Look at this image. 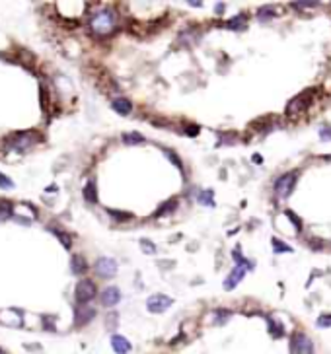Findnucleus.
I'll list each match as a JSON object with an SVG mask.
<instances>
[{
    "label": "nucleus",
    "instance_id": "f257e3e1",
    "mask_svg": "<svg viewBox=\"0 0 331 354\" xmlns=\"http://www.w3.org/2000/svg\"><path fill=\"white\" fill-rule=\"evenodd\" d=\"M88 25H90L94 35L107 37L119 27V16H117V12L113 8H100V10H94V14L90 16Z\"/></svg>",
    "mask_w": 331,
    "mask_h": 354
},
{
    "label": "nucleus",
    "instance_id": "f03ea898",
    "mask_svg": "<svg viewBox=\"0 0 331 354\" xmlns=\"http://www.w3.org/2000/svg\"><path fill=\"white\" fill-rule=\"evenodd\" d=\"M37 140H41V138L35 135V131L14 133V135H10V137L4 140V146H6V150H27V148H31Z\"/></svg>",
    "mask_w": 331,
    "mask_h": 354
},
{
    "label": "nucleus",
    "instance_id": "7ed1b4c3",
    "mask_svg": "<svg viewBox=\"0 0 331 354\" xmlns=\"http://www.w3.org/2000/svg\"><path fill=\"white\" fill-rule=\"evenodd\" d=\"M296 177H298V172H289L275 181V193L279 198H287L292 193V189L296 185Z\"/></svg>",
    "mask_w": 331,
    "mask_h": 354
},
{
    "label": "nucleus",
    "instance_id": "20e7f679",
    "mask_svg": "<svg viewBox=\"0 0 331 354\" xmlns=\"http://www.w3.org/2000/svg\"><path fill=\"white\" fill-rule=\"evenodd\" d=\"M312 96H314V90H308V92H302V94H298L296 98H292L290 103L287 105V115L294 117V115L302 113V111L312 103Z\"/></svg>",
    "mask_w": 331,
    "mask_h": 354
},
{
    "label": "nucleus",
    "instance_id": "39448f33",
    "mask_svg": "<svg viewBox=\"0 0 331 354\" xmlns=\"http://www.w3.org/2000/svg\"><path fill=\"white\" fill-rule=\"evenodd\" d=\"M96 294H98V286H96L90 278H84V280H80V282L76 284L74 296H76V302H78V304H88L90 300L96 298Z\"/></svg>",
    "mask_w": 331,
    "mask_h": 354
},
{
    "label": "nucleus",
    "instance_id": "423d86ee",
    "mask_svg": "<svg viewBox=\"0 0 331 354\" xmlns=\"http://www.w3.org/2000/svg\"><path fill=\"white\" fill-rule=\"evenodd\" d=\"M290 354H314L312 339L304 333H294L290 339Z\"/></svg>",
    "mask_w": 331,
    "mask_h": 354
},
{
    "label": "nucleus",
    "instance_id": "0eeeda50",
    "mask_svg": "<svg viewBox=\"0 0 331 354\" xmlns=\"http://www.w3.org/2000/svg\"><path fill=\"white\" fill-rule=\"evenodd\" d=\"M96 269V275L102 276V278H109V276H115L117 275V261L111 259V257H100L94 265Z\"/></svg>",
    "mask_w": 331,
    "mask_h": 354
},
{
    "label": "nucleus",
    "instance_id": "6e6552de",
    "mask_svg": "<svg viewBox=\"0 0 331 354\" xmlns=\"http://www.w3.org/2000/svg\"><path fill=\"white\" fill-rule=\"evenodd\" d=\"M173 304V300L166 294H152L148 300H146V308L150 314H164L166 310Z\"/></svg>",
    "mask_w": 331,
    "mask_h": 354
},
{
    "label": "nucleus",
    "instance_id": "1a4fd4ad",
    "mask_svg": "<svg viewBox=\"0 0 331 354\" xmlns=\"http://www.w3.org/2000/svg\"><path fill=\"white\" fill-rule=\"evenodd\" d=\"M253 267V263H246V265H236L234 269H232V273L226 276V280H224V288L226 290H234L238 284H240V280L246 276V273H248V269H251Z\"/></svg>",
    "mask_w": 331,
    "mask_h": 354
},
{
    "label": "nucleus",
    "instance_id": "9d476101",
    "mask_svg": "<svg viewBox=\"0 0 331 354\" xmlns=\"http://www.w3.org/2000/svg\"><path fill=\"white\" fill-rule=\"evenodd\" d=\"M74 317H76V325H86L96 317V310L92 306H88V304H78Z\"/></svg>",
    "mask_w": 331,
    "mask_h": 354
},
{
    "label": "nucleus",
    "instance_id": "9b49d317",
    "mask_svg": "<svg viewBox=\"0 0 331 354\" xmlns=\"http://www.w3.org/2000/svg\"><path fill=\"white\" fill-rule=\"evenodd\" d=\"M119 300H121V292H119L117 286H107V288L102 292V306H105V308L117 306Z\"/></svg>",
    "mask_w": 331,
    "mask_h": 354
},
{
    "label": "nucleus",
    "instance_id": "f8f14e48",
    "mask_svg": "<svg viewBox=\"0 0 331 354\" xmlns=\"http://www.w3.org/2000/svg\"><path fill=\"white\" fill-rule=\"evenodd\" d=\"M111 347H113V351L117 354H129L131 353V343L125 339V337H121V335H113L111 337Z\"/></svg>",
    "mask_w": 331,
    "mask_h": 354
},
{
    "label": "nucleus",
    "instance_id": "ddd939ff",
    "mask_svg": "<svg viewBox=\"0 0 331 354\" xmlns=\"http://www.w3.org/2000/svg\"><path fill=\"white\" fill-rule=\"evenodd\" d=\"M111 107H113V111H117L119 115H129V113L133 111V103H131L129 99H125V98H115V99L111 101Z\"/></svg>",
    "mask_w": 331,
    "mask_h": 354
},
{
    "label": "nucleus",
    "instance_id": "4468645a",
    "mask_svg": "<svg viewBox=\"0 0 331 354\" xmlns=\"http://www.w3.org/2000/svg\"><path fill=\"white\" fill-rule=\"evenodd\" d=\"M86 269H88V265H86V259H84L82 255H74V257L70 259V271H72L74 275H84Z\"/></svg>",
    "mask_w": 331,
    "mask_h": 354
},
{
    "label": "nucleus",
    "instance_id": "2eb2a0df",
    "mask_svg": "<svg viewBox=\"0 0 331 354\" xmlns=\"http://www.w3.org/2000/svg\"><path fill=\"white\" fill-rule=\"evenodd\" d=\"M84 198L88 202H98V189H96V181L94 179H90L86 183V187H84Z\"/></svg>",
    "mask_w": 331,
    "mask_h": 354
},
{
    "label": "nucleus",
    "instance_id": "dca6fc26",
    "mask_svg": "<svg viewBox=\"0 0 331 354\" xmlns=\"http://www.w3.org/2000/svg\"><path fill=\"white\" fill-rule=\"evenodd\" d=\"M246 20H248L246 14H238L236 18H232V20L226 21V27H228V29H242V27L246 25Z\"/></svg>",
    "mask_w": 331,
    "mask_h": 354
},
{
    "label": "nucleus",
    "instance_id": "f3484780",
    "mask_svg": "<svg viewBox=\"0 0 331 354\" xmlns=\"http://www.w3.org/2000/svg\"><path fill=\"white\" fill-rule=\"evenodd\" d=\"M123 142L125 144H141V142H145V137L139 135V133H125L123 135Z\"/></svg>",
    "mask_w": 331,
    "mask_h": 354
},
{
    "label": "nucleus",
    "instance_id": "a211bd4d",
    "mask_svg": "<svg viewBox=\"0 0 331 354\" xmlns=\"http://www.w3.org/2000/svg\"><path fill=\"white\" fill-rule=\"evenodd\" d=\"M273 16H275V8H271V6H263V8L257 10L259 21H267V20H271Z\"/></svg>",
    "mask_w": 331,
    "mask_h": 354
},
{
    "label": "nucleus",
    "instance_id": "6ab92c4d",
    "mask_svg": "<svg viewBox=\"0 0 331 354\" xmlns=\"http://www.w3.org/2000/svg\"><path fill=\"white\" fill-rule=\"evenodd\" d=\"M273 251H275V253H292V247L287 245V243H283L281 239L273 237Z\"/></svg>",
    "mask_w": 331,
    "mask_h": 354
},
{
    "label": "nucleus",
    "instance_id": "aec40b11",
    "mask_svg": "<svg viewBox=\"0 0 331 354\" xmlns=\"http://www.w3.org/2000/svg\"><path fill=\"white\" fill-rule=\"evenodd\" d=\"M12 210H14L12 204H10L8 200H2V202H0V222H2V220H8V218L12 216Z\"/></svg>",
    "mask_w": 331,
    "mask_h": 354
},
{
    "label": "nucleus",
    "instance_id": "412c9836",
    "mask_svg": "<svg viewBox=\"0 0 331 354\" xmlns=\"http://www.w3.org/2000/svg\"><path fill=\"white\" fill-rule=\"evenodd\" d=\"M175 206H177V200H167V202H164L162 206H160V210L156 212V216H164V214H169V212H173L175 210Z\"/></svg>",
    "mask_w": 331,
    "mask_h": 354
},
{
    "label": "nucleus",
    "instance_id": "4be33fe9",
    "mask_svg": "<svg viewBox=\"0 0 331 354\" xmlns=\"http://www.w3.org/2000/svg\"><path fill=\"white\" fill-rule=\"evenodd\" d=\"M269 327H271V335H273V337H283L285 329H283V325H281L279 321H273V319H269Z\"/></svg>",
    "mask_w": 331,
    "mask_h": 354
},
{
    "label": "nucleus",
    "instance_id": "5701e85b",
    "mask_svg": "<svg viewBox=\"0 0 331 354\" xmlns=\"http://www.w3.org/2000/svg\"><path fill=\"white\" fill-rule=\"evenodd\" d=\"M199 202L201 204H207V206H214V200H212V191H205L199 195Z\"/></svg>",
    "mask_w": 331,
    "mask_h": 354
},
{
    "label": "nucleus",
    "instance_id": "b1692460",
    "mask_svg": "<svg viewBox=\"0 0 331 354\" xmlns=\"http://www.w3.org/2000/svg\"><path fill=\"white\" fill-rule=\"evenodd\" d=\"M316 325H318L320 329L331 327V314H324V315H320V317H318V321H316Z\"/></svg>",
    "mask_w": 331,
    "mask_h": 354
},
{
    "label": "nucleus",
    "instance_id": "393cba45",
    "mask_svg": "<svg viewBox=\"0 0 331 354\" xmlns=\"http://www.w3.org/2000/svg\"><path fill=\"white\" fill-rule=\"evenodd\" d=\"M53 234H55V236L61 239V243H62L66 249L70 247V237H68V234H62V232H61V230H57V228H53Z\"/></svg>",
    "mask_w": 331,
    "mask_h": 354
},
{
    "label": "nucleus",
    "instance_id": "a878e982",
    "mask_svg": "<svg viewBox=\"0 0 331 354\" xmlns=\"http://www.w3.org/2000/svg\"><path fill=\"white\" fill-rule=\"evenodd\" d=\"M0 189H4V191H10V189H14V181H10V177H8V176L0 174Z\"/></svg>",
    "mask_w": 331,
    "mask_h": 354
},
{
    "label": "nucleus",
    "instance_id": "bb28decb",
    "mask_svg": "<svg viewBox=\"0 0 331 354\" xmlns=\"http://www.w3.org/2000/svg\"><path fill=\"white\" fill-rule=\"evenodd\" d=\"M292 8H298V10H304V8H312V6H320L318 2H292L290 4Z\"/></svg>",
    "mask_w": 331,
    "mask_h": 354
},
{
    "label": "nucleus",
    "instance_id": "cd10ccee",
    "mask_svg": "<svg viewBox=\"0 0 331 354\" xmlns=\"http://www.w3.org/2000/svg\"><path fill=\"white\" fill-rule=\"evenodd\" d=\"M287 216H289V218H290V220L296 224V230L300 232V230H302V222H300V218H298L294 212H290V210H287Z\"/></svg>",
    "mask_w": 331,
    "mask_h": 354
},
{
    "label": "nucleus",
    "instance_id": "c85d7f7f",
    "mask_svg": "<svg viewBox=\"0 0 331 354\" xmlns=\"http://www.w3.org/2000/svg\"><path fill=\"white\" fill-rule=\"evenodd\" d=\"M320 138H322V140H331L330 127H322V129H320Z\"/></svg>",
    "mask_w": 331,
    "mask_h": 354
},
{
    "label": "nucleus",
    "instance_id": "c756f323",
    "mask_svg": "<svg viewBox=\"0 0 331 354\" xmlns=\"http://www.w3.org/2000/svg\"><path fill=\"white\" fill-rule=\"evenodd\" d=\"M141 245H143V249H145L146 253H154V251H156V249H154V245H152L148 239H143V243H141Z\"/></svg>",
    "mask_w": 331,
    "mask_h": 354
},
{
    "label": "nucleus",
    "instance_id": "7c9ffc66",
    "mask_svg": "<svg viewBox=\"0 0 331 354\" xmlns=\"http://www.w3.org/2000/svg\"><path fill=\"white\" fill-rule=\"evenodd\" d=\"M109 214H111L113 218H131V214H129V212H117V210H109Z\"/></svg>",
    "mask_w": 331,
    "mask_h": 354
},
{
    "label": "nucleus",
    "instance_id": "2f4dec72",
    "mask_svg": "<svg viewBox=\"0 0 331 354\" xmlns=\"http://www.w3.org/2000/svg\"><path fill=\"white\" fill-rule=\"evenodd\" d=\"M197 133H199V127H187L185 129V135L187 137H197Z\"/></svg>",
    "mask_w": 331,
    "mask_h": 354
},
{
    "label": "nucleus",
    "instance_id": "473e14b6",
    "mask_svg": "<svg viewBox=\"0 0 331 354\" xmlns=\"http://www.w3.org/2000/svg\"><path fill=\"white\" fill-rule=\"evenodd\" d=\"M166 154L169 156V160H171V162H175V166H177V168H181V162H179V158H177L175 154H171V152H166Z\"/></svg>",
    "mask_w": 331,
    "mask_h": 354
},
{
    "label": "nucleus",
    "instance_id": "72a5a7b5",
    "mask_svg": "<svg viewBox=\"0 0 331 354\" xmlns=\"http://www.w3.org/2000/svg\"><path fill=\"white\" fill-rule=\"evenodd\" d=\"M224 12V4H216V14H222Z\"/></svg>",
    "mask_w": 331,
    "mask_h": 354
},
{
    "label": "nucleus",
    "instance_id": "f704fd0d",
    "mask_svg": "<svg viewBox=\"0 0 331 354\" xmlns=\"http://www.w3.org/2000/svg\"><path fill=\"white\" fill-rule=\"evenodd\" d=\"M0 353H2V351H0Z\"/></svg>",
    "mask_w": 331,
    "mask_h": 354
}]
</instances>
